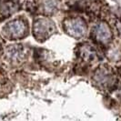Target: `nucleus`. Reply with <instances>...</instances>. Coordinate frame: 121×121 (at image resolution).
<instances>
[{"label": "nucleus", "instance_id": "1", "mask_svg": "<svg viewBox=\"0 0 121 121\" xmlns=\"http://www.w3.org/2000/svg\"><path fill=\"white\" fill-rule=\"evenodd\" d=\"M93 83L102 90H109L115 86L117 77L115 71L108 66H100L94 71L92 76Z\"/></svg>", "mask_w": 121, "mask_h": 121}, {"label": "nucleus", "instance_id": "2", "mask_svg": "<svg viewBox=\"0 0 121 121\" xmlns=\"http://www.w3.org/2000/svg\"><path fill=\"white\" fill-rule=\"evenodd\" d=\"M56 32L55 23L47 17H40L34 20L33 34L36 40L42 42L48 39L52 35Z\"/></svg>", "mask_w": 121, "mask_h": 121}, {"label": "nucleus", "instance_id": "3", "mask_svg": "<svg viewBox=\"0 0 121 121\" xmlns=\"http://www.w3.org/2000/svg\"><path fill=\"white\" fill-rule=\"evenodd\" d=\"M3 34L8 39H20L28 34V23L23 17L13 19L3 27Z\"/></svg>", "mask_w": 121, "mask_h": 121}, {"label": "nucleus", "instance_id": "4", "mask_svg": "<svg viewBox=\"0 0 121 121\" xmlns=\"http://www.w3.org/2000/svg\"><path fill=\"white\" fill-rule=\"evenodd\" d=\"M63 28L67 35L76 39L83 38L87 30L86 21L80 17H69L65 18L63 21Z\"/></svg>", "mask_w": 121, "mask_h": 121}, {"label": "nucleus", "instance_id": "5", "mask_svg": "<svg viewBox=\"0 0 121 121\" xmlns=\"http://www.w3.org/2000/svg\"><path fill=\"white\" fill-rule=\"evenodd\" d=\"M91 37L97 44L106 46L111 42L113 37V33L107 23H105L103 21H99L94 24V26H92Z\"/></svg>", "mask_w": 121, "mask_h": 121}, {"label": "nucleus", "instance_id": "6", "mask_svg": "<svg viewBox=\"0 0 121 121\" xmlns=\"http://www.w3.org/2000/svg\"><path fill=\"white\" fill-rule=\"evenodd\" d=\"M28 53L26 49L21 45H14L6 50V57L11 63L19 64L26 59Z\"/></svg>", "mask_w": 121, "mask_h": 121}, {"label": "nucleus", "instance_id": "7", "mask_svg": "<svg viewBox=\"0 0 121 121\" xmlns=\"http://www.w3.org/2000/svg\"><path fill=\"white\" fill-rule=\"evenodd\" d=\"M78 56L79 57L86 63H92L98 59L99 56L97 50L91 44L85 43L78 47Z\"/></svg>", "mask_w": 121, "mask_h": 121}, {"label": "nucleus", "instance_id": "8", "mask_svg": "<svg viewBox=\"0 0 121 121\" xmlns=\"http://www.w3.org/2000/svg\"><path fill=\"white\" fill-rule=\"evenodd\" d=\"M41 12L45 14H51L56 9V0H41L40 2Z\"/></svg>", "mask_w": 121, "mask_h": 121}]
</instances>
